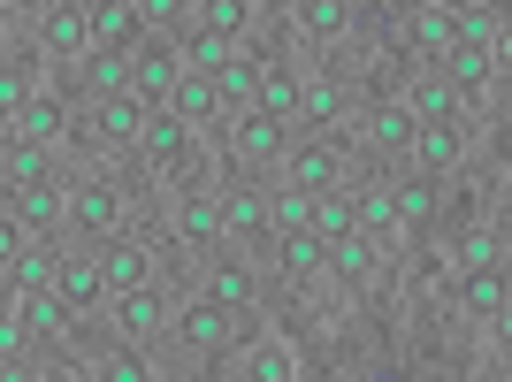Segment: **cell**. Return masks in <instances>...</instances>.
<instances>
[{"instance_id": "obj_3", "label": "cell", "mask_w": 512, "mask_h": 382, "mask_svg": "<svg viewBox=\"0 0 512 382\" xmlns=\"http://www.w3.org/2000/svg\"><path fill=\"white\" fill-rule=\"evenodd\" d=\"M413 138H421V115H413L406 92H398V100H360V115H352V146H360V161H375V169H406Z\"/></svg>"}, {"instance_id": "obj_8", "label": "cell", "mask_w": 512, "mask_h": 382, "mask_svg": "<svg viewBox=\"0 0 512 382\" xmlns=\"http://www.w3.org/2000/svg\"><path fill=\"white\" fill-rule=\"evenodd\" d=\"M474 161V123L459 115V123H421V138H413V153H406V169H421V176H459Z\"/></svg>"}, {"instance_id": "obj_13", "label": "cell", "mask_w": 512, "mask_h": 382, "mask_svg": "<svg viewBox=\"0 0 512 382\" xmlns=\"http://www.w3.org/2000/svg\"><path fill=\"white\" fill-rule=\"evenodd\" d=\"M406 100H413V115H421V123H459V115H467V107H459V85H451V69H444V62H421V69H413ZM467 123H474V115H467Z\"/></svg>"}, {"instance_id": "obj_9", "label": "cell", "mask_w": 512, "mask_h": 382, "mask_svg": "<svg viewBox=\"0 0 512 382\" xmlns=\"http://www.w3.org/2000/svg\"><path fill=\"white\" fill-rule=\"evenodd\" d=\"M54 291L77 306L85 321H100V306L115 298V283H107V268H100V245H77L69 237V253H62V276H54Z\"/></svg>"}, {"instance_id": "obj_21", "label": "cell", "mask_w": 512, "mask_h": 382, "mask_svg": "<svg viewBox=\"0 0 512 382\" xmlns=\"http://www.w3.org/2000/svg\"><path fill=\"white\" fill-rule=\"evenodd\" d=\"M413 8H428V0H383V16L398 23V16H413Z\"/></svg>"}, {"instance_id": "obj_15", "label": "cell", "mask_w": 512, "mask_h": 382, "mask_svg": "<svg viewBox=\"0 0 512 382\" xmlns=\"http://www.w3.org/2000/svg\"><path fill=\"white\" fill-rule=\"evenodd\" d=\"M199 31H214V39H253V31H268V16H260V0H199Z\"/></svg>"}, {"instance_id": "obj_12", "label": "cell", "mask_w": 512, "mask_h": 382, "mask_svg": "<svg viewBox=\"0 0 512 382\" xmlns=\"http://www.w3.org/2000/svg\"><path fill=\"white\" fill-rule=\"evenodd\" d=\"M398 39H406L413 54H421V62H444V54H451L459 39H467V31H459V8H436V0H428V8L398 16Z\"/></svg>"}, {"instance_id": "obj_7", "label": "cell", "mask_w": 512, "mask_h": 382, "mask_svg": "<svg viewBox=\"0 0 512 382\" xmlns=\"http://www.w3.org/2000/svg\"><path fill=\"white\" fill-rule=\"evenodd\" d=\"M444 184H451V176L398 169V230H406V245H421V237H444Z\"/></svg>"}, {"instance_id": "obj_16", "label": "cell", "mask_w": 512, "mask_h": 382, "mask_svg": "<svg viewBox=\"0 0 512 382\" xmlns=\"http://www.w3.org/2000/svg\"><path fill=\"white\" fill-rule=\"evenodd\" d=\"M314 230L329 237V245L360 230V184H337V191H321V214H314Z\"/></svg>"}, {"instance_id": "obj_6", "label": "cell", "mask_w": 512, "mask_h": 382, "mask_svg": "<svg viewBox=\"0 0 512 382\" xmlns=\"http://www.w3.org/2000/svg\"><path fill=\"white\" fill-rule=\"evenodd\" d=\"M283 39L299 46V54L352 46V39H360V8H352V0H299V8H291V23H283Z\"/></svg>"}, {"instance_id": "obj_5", "label": "cell", "mask_w": 512, "mask_h": 382, "mask_svg": "<svg viewBox=\"0 0 512 382\" xmlns=\"http://www.w3.org/2000/svg\"><path fill=\"white\" fill-rule=\"evenodd\" d=\"M222 245H245L253 260H268V245H276L268 176H222Z\"/></svg>"}, {"instance_id": "obj_14", "label": "cell", "mask_w": 512, "mask_h": 382, "mask_svg": "<svg viewBox=\"0 0 512 382\" xmlns=\"http://www.w3.org/2000/svg\"><path fill=\"white\" fill-rule=\"evenodd\" d=\"M92 46L138 54V46H146V16H138V0H92Z\"/></svg>"}, {"instance_id": "obj_23", "label": "cell", "mask_w": 512, "mask_h": 382, "mask_svg": "<svg viewBox=\"0 0 512 382\" xmlns=\"http://www.w3.org/2000/svg\"><path fill=\"white\" fill-rule=\"evenodd\" d=\"M436 8H474V0H436Z\"/></svg>"}, {"instance_id": "obj_17", "label": "cell", "mask_w": 512, "mask_h": 382, "mask_svg": "<svg viewBox=\"0 0 512 382\" xmlns=\"http://www.w3.org/2000/svg\"><path fill=\"white\" fill-rule=\"evenodd\" d=\"M138 16H146V31H169V39H184L199 23V0H138Z\"/></svg>"}, {"instance_id": "obj_18", "label": "cell", "mask_w": 512, "mask_h": 382, "mask_svg": "<svg viewBox=\"0 0 512 382\" xmlns=\"http://www.w3.org/2000/svg\"><path fill=\"white\" fill-rule=\"evenodd\" d=\"M176 46H184V69H222V62L237 54L230 39H214V31H199V23H192V31H184Z\"/></svg>"}, {"instance_id": "obj_10", "label": "cell", "mask_w": 512, "mask_h": 382, "mask_svg": "<svg viewBox=\"0 0 512 382\" xmlns=\"http://www.w3.org/2000/svg\"><path fill=\"white\" fill-rule=\"evenodd\" d=\"M176 77H184V46H176L169 31H146L138 69H130V92H138L146 107H169V100H176Z\"/></svg>"}, {"instance_id": "obj_22", "label": "cell", "mask_w": 512, "mask_h": 382, "mask_svg": "<svg viewBox=\"0 0 512 382\" xmlns=\"http://www.w3.org/2000/svg\"><path fill=\"white\" fill-rule=\"evenodd\" d=\"M482 8H490V16H497V23H512V0H482Z\"/></svg>"}, {"instance_id": "obj_4", "label": "cell", "mask_w": 512, "mask_h": 382, "mask_svg": "<svg viewBox=\"0 0 512 382\" xmlns=\"http://www.w3.org/2000/svg\"><path fill=\"white\" fill-rule=\"evenodd\" d=\"M276 176H283V184H306V191H337V184H352V176H360V146H352V130H337V138L299 130Z\"/></svg>"}, {"instance_id": "obj_11", "label": "cell", "mask_w": 512, "mask_h": 382, "mask_svg": "<svg viewBox=\"0 0 512 382\" xmlns=\"http://www.w3.org/2000/svg\"><path fill=\"white\" fill-rule=\"evenodd\" d=\"M329 276V237L321 230H283L268 245V283H314Z\"/></svg>"}, {"instance_id": "obj_20", "label": "cell", "mask_w": 512, "mask_h": 382, "mask_svg": "<svg viewBox=\"0 0 512 382\" xmlns=\"http://www.w3.org/2000/svg\"><path fill=\"white\" fill-rule=\"evenodd\" d=\"M291 8H299V0H260V16H268V23H291Z\"/></svg>"}, {"instance_id": "obj_2", "label": "cell", "mask_w": 512, "mask_h": 382, "mask_svg": "<svg viewBox=\"0 0 512 382\" xmlns=\"http://www.w3.org/2000/svg\"><path fill=\"white\" fill-rule=\"evenodd\" d=\"M138 214V199H130V184L107 161H85V169L69 176V237L77 245H100V237H115Z\"/></svg>"}, {"instance_id": "obj_19", "label": "cell", "mask_w": 512, "mask_h": 382, "mask_svg": "<svg viewBox=\"0 0 512 382\" xmlns=\"http://www.w3.org/2000/svg\"><path fill=\"white\" fill-rule=\"evenodd\" d=\"M490 62H497V77L512 85V23H497V39H490Z\"/></svg>"}, {"instance_id": "obj_1", "label": "cell", "mask_w": 512, "mask_h": 382, "mask_svg": "<svg viewBox=\"0 0 512 382\" xmlns=\"http://www.w3.org/2000/svg\"><path fill=\"white\" fill-rule=\"evenodd\" d=\"M192 291H207L214 306H230L245 329H260V321H268V260H253L245 245H214V253L199 260Z\"/></svg>"}]
</instances>
